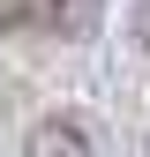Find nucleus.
<instances>
[{
    "instance_id": "20e7f679",
    "label": "nucleus",
    "mask_w": 150,
    "mask_h": 157,
    "mask_svg": "<svg viewBox=\"0 0 150 157\" xmlns=\"http://www.w3.org/2000/svg\"><path fill=\"white\" fill-rule=\"evenodd\" d=\"M0 105H8V97H0Z\"/></svg>"
},
{
    "instance_id": "f03ea898",
    "label": "nucleus",
    "mask_w": 150,
    "mask_h": 157,
    "mask_svg": "<svg viewBox=\"0 0 150 157\" xmlns=\"http://www.w3.org/2000/svg\"><path fill=\"white\" fill-rule=\"evenodd\" d=\"M23 157H90V120L83 112H45V120L30 127Z\"/></svg>"
},
{
    "instance_id": "7ed1b4c3",
    "label": "nucleus",
    "mask_w": 150,
    "mask_h": 157,
    "mask_svg": "<svg viewBox=\"0 0 150 157\" xmlns=\"http://www.w3.org/2000/svg\"><path fill=\"white\" fill-rule=\"evenodd\" d=\"M135 45L150 52V0H135Z\"/></svg>"
},
{
    "instance_id": "f257e3e1",
    "label": "nucleus",
    "mask_w": 150,
    "mask_h": 157,
    "mask_svg": "<svg viewBox=\"0 0 150 157\" xmlns=\"http://www.w3.org/2000/svg\"><path fill=\"white\" fill-rule=\"evenodd\" d=\"M0 30H60V37H90V30H98V0H0Z\"/></svg>"
}]
</instances>
